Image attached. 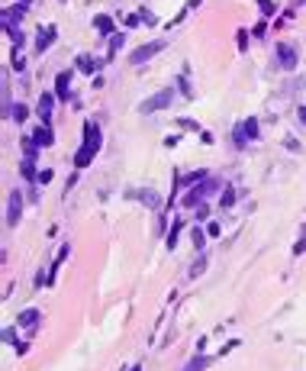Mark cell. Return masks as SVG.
Returning a JSON list of instances; mask_svg holds the SVG:
<instances>
[{
  "mask_svg": "<svg viewBox=\"0 0 306 371\" xmlns=\"http://www.w3.org/2000/svg\"><path fill=\"white\" fill-rule=\"evenodd\" d=\"M306 4V0H293V7H303Z\"/></svg>",
  "mask_w": 306,
  "mask_h": 371,
  "instance_id": "obj_47",
  "label": "cell"
},
{
  "mask_svg": "<svg viewBox=\"0 0 306 371\" xmlns=\"http://www.w3.org/2000/svg\"><path fill=\"white\" fill-rule=\"evenodd\" d=\"M23 219V191L13 188L7 194V226H16Z\"/></svg>",
  "mask_w": 306,
  "mask_h": 371,
  "instance_id": "obj_6",
  "label": "cell"
},
{
  "mask_svg": "<svg viewBox=\"0 0 306 371\" xmlns=\"http://www.w3.org/2000/svg\"><path fill=\"white\" fill-rule=\"evenodd\" d=\"M239 126H242V132H245V139H248V142H258V139H261V123H258V117H245Z\"/></svg>",
  "mask_w": 306,
  "mask_h": 371,
  "instance_id": "obj_15",
  "label": "cell"
},
{
  "mask_svg": "<svg viewBox=\"0 0 306 371\" xmlns=\"http://www.w3.org/2000/svg\"><path fill=\"white\" fill-rule=\"evenodd\" d=\"M251 36H255V39H265V36H268V23H265V20L255 23V26H251Z\"/></svg>",
  "mask_w": 306,
  "mask_h": 371,
  "instance_id": "obj_33",
  "label": "cell"
},
{
  "mask_svg": "<svg viewBox=\"0 0 306 371\" xmlns=\"http://www.w3.org/2000/svg\"><path fill=\"white\" fill-rule=\"evenodd\" d=\"M10 68H13L16 75H23V71H26V58H23V52H16V49L10 52Z\"/></svg>",
  "mask_w": 306,
  "mask_h": 371,
  "instance_id": "obj_28",
  "label": "cell"
},
{
  "mask_svg": "<svg viewBox=\"0 0 306 371\" xmlns=\"http://www.w3.org/2000/svg\"><path fill=\"white\" fill-rule=\"evenodd\" d=\"M55 100H58L55 94L42 91V94H39V103H36V110H32V113H36V117H39L42 123H46V126H52V113H55Z\"/></svg>",
  "mask_w": 306,
  "mask_h": 371,
  "instance_id": "obj_10",
  "label": "cell"
},
{
  "mask_svg": "<svg viewBox=\"0 0 306 371\" xmlns=\"http://www.w3.org/2000/svg\"><path fill=\"white\" fill-rule=\"evenodd\" d=\"M239 346H242V339H229V342H226V346L220 349V358H223V355H229V352H232V349H239Z\"/></svg>",
  "mask_w": 306,
  "mask_h": 371,
  "instance_id": "obj_37",
  "label": "cell"
},
{
  "mask_svg": "<svg viewBox=\"0 0 306 371\" xmlns=\"http://www.w3.org/2000/svg\"><path fill=\"white\" fill-rule=\"evenodd\" d=\"M29 136H32V142H36L39 149H49V145H55V129H52V126H46V123H39V126L32 129Z\"/></svg>",
  "mask_w": 306,
  "mask_h": 371,
  "instance_id": "obj_13",
  "label": "cell"
},
{
  "mask_svg": "<svg viewBox=\"0 0 306 371\" xmlns=\"http://www.w3.org/2000/svg\"><path fill=\"white\" fill-rule=\"evenodd\" d=\"M4 32H7V39L13 42V49H16V52H20V49L26 46V36H23V29H20V26H4Z\"/></svg>",
  "mask_w": 306,
  "mask_h": 371,
  "instance_id": "obj_21",
  "label": "cell"
},
{
  "mask_svg": "<svg viewBox=\"0 0 306 371\" xmlns=\"http://www.w3.org/2000/svg\"><path fill=\"white\" fill-rule=\"evenodd\" d=\"M122 42H126V32H116V36H110V46H107V61H113V58L119 55Z\"/></svg>",
  "mask_w": 306,
  "mask_h": 371,
  "instance_id": "obj_24",
  "label": "cell"
},
{
  "mask_svg": "<svg viewBox=\"0 0 306 371\" xmlns=\"http://www.w3.org/2000/svg\"><path fill=\"white\" fill-rule=\"evenodd\" d=\"M200 4H203V0H187V10H197Z\"/></svg>",
  "mask_w": 306,
  "mask_h": 371,
  "instance_id": "obj_45",
  "label": "cell"
},
{
  "mask_svg": "<svg viewBox=\"0 0 306 371\" xmlns=\"http://www.w3.org/2000/svg\"><path fill=\"white\" fill-rule=\"evenodd\" d=\"M220 188H226V184H220V181H213V178H206V181H200V184H194L187 194L181 197V204L187 207V210H197L200 204H206V197L209 194H216Z\"/></svg>",
  "mask_w": 306,
  "mask_h": 371,
  "instance_id": "obj_2",
  "label": "cell"
},
{
  "mask_svg": "<svg viewBox=\"0 0 306 371\" xmlns=\"http://www.w3.org/2000/svg\"><path fill=\"white\" fill-rule=\"evenodd\" d=\"M129 371H139V365H133V368H129Z\"/></svg>",
  "mask_w": 306,
  "mask_h": 371,
  "instance_id": "obj_49",
  "label": "cell"
},
{
  "mask_svg": "<svg viewBox=\"0 0 306 371\" xmlns=\"http://www.w3.org/2000/svg\"><path fill=\"white\" fill-rule=\"evenodd\" d=\"M103 149V136H100V126L94 120H84V136H81V149L74 152V168L84 171L87 165L97 158V152Z\"/></svg>",
  "mask_w": 306,
  "mask_h": 371,
  "instance_id": "obj_1",
  "label": "cell"
},
{
  "mask_svg": "<svg viewBox=\"0 0 306 371\" xmlns=\"http://www.w3.org/2000/svg\"><path fill=\"white\" fill-rule=\"evenodd\" d=\"M122 23H126V29H136L142 20H139V13H129V16H122Z\"/></svg>",
  "mask_w": 306,
  "mask_h": 371,
  "instance_id": "obj_38",
  "label": "cell"
},
{
  "mask_svg": "<svg viewBox=\"0 0 306 371\" xmlns=\"http://www.w3.org/2000/svg\"><path fill=\"white\" fill-rule=\"evenodd\" d=\"M258 10H261V20H271V16H277V4L274 0H255Z\"/></svg>",
  "mask_w": 306,
  "mask_h": 371,
  "instance_id": "obj_26",
  "label": "cell"
},
{
  "mask_svg": "<svg viewBox=\"0 0 306 371\" xmlns=\"http://www.w3.org/2000/svg\"><path fill=\"white\" fill-rule=\"evenodd\" d=\"M174 97H178V87L168 84V87H161V91H155L152 97H145L142 103H139V113H158V110H168L171 103H174Z\"/></svg>",
  "mask_w": 306,
  "mask_h": 371,
  "instance_id": "obj_3",
  "label": "cell"
},
{
  "mask_svg": "<svg viewBox=\"0 0 306 371\" xmlns=\"http://www.w3.org/2000/svg\"><path fill=\"white\" fill-rule=\"evenodd\" d=\"M181 229H184V219H174L171 229H168V236H164V245H168L171 252L178 249V236H181Z\"/></svg>",
  "mask_w": 306,
  "mask_h": 371,
  "instance_id": "obj_22",
  "label": "cell"
},
{
  "mask_svg": "<svg viewBox=\"0 0 306 371\" xmlns=\"http://www.w3.org/2000/svg\"><path fill=\"white\" fill-rule=\"evenodd\" d=\"M91 81H94V87H97V91H100V87H107V81H103V75H94Z\"/></svg>",
  "mask_w": 306,
  "mask_h": 371,
  "instance_id": "obj_44",
  "label": "cell"
},
{
  "mask_svg": "<svg viewBox=\"0 0 306 371\" xmlns=\"http://www.w3.org/2000/svg\"><path fill=\"white\" fill-rule=\"evenodd\" d=\"M300 236H303V239H306V223H303V226H300Z\"/></svg>",
  "mask_w": 306,
  "mask_h": 371,
  "instance_id": "obj_46",
  "label": "cell"
},
{
  "mask_svg": "<svg viewBox=\"0 0 306 371\" xmlns=\"http://www.w3.org/2000/svg\"><path fill=\"white\" fill-rule=\"evenodd\" d=\"M209 361H213L209 355H203V352H194V358H190L187 365H184V371H206V368H209Z\"/></svg>",
  "mask_w": 306,
  "mask_h": 371,
  "instance_id": "obj_18",
  "label": "cell"
},
{
  "mask_svg": "<svg viewBox=\"0 0 306 371\" xmlns=\"http://www.w3.org/2000/svg\"><path fill=\"white\" fill-rule=\"evenodd\" d=\"M103 65H107V58H94V55H77L74 58V68H77V71H84V75H100V68Z\"/></svg>",
  "mask_w": 306,
  "mask_h": 371,
  "instance_id": "obj_12",
  "label": "cell"
},
{
  "mask_svg": "<svg viewBox=\"0 0 306 371\" xmlns=\"http://www.w3.org/2000/svg\"><path fill=\"white\" fill-rule=\"evenodd\" d=\"M20 4H26V7H29V4H32V0H20Z\"/></svg>",
  "mask_w": 306,
  "mask_h": 371,
  "instance_id": "obj_48",
  "label": "cell"
},
{
  "mask_svg": "<svg viewBox=\"0 0 306 371\" xmlns=\"http://www.w3.org/2000/svg\"><path fill=\"white\" fill-rule=\"evenodd\" d=\"M126 197H129V200H139V204H145L148 210H158V207H161V194L152 191V188H129Z\"/></svg>",
  "mask_w": 306,
  "mask_h": 371,
  "instance_id": "obj_7",
  "label": "cell"
},
{
  "mask_svg": "<svg viewBox=\"0 0 306 371\" xmlns=\"http://www.w3.org/2000/svg\"><path fill=\"white\" fill-rule=\"evenodd\" d=\"M178 126H181V129H190V132H197V129H200V126H197V120H190V117H181V120H178Z\"/></svg>",
  "mask_w": 306,
  "mask_h": 371,
  "instance_id": "obj_35",
  "label": "cell"
},
{
  "mask_svg": "<svg viewBox=\"0 0 306 371\" xmlns=\"http://www.w3.org/2000/svg\"><path fill=\"white\" fill-rule=\"evenodd\" d=\"M232 142H235V149H245V142H248V139H245V132H242V126H235V132H232Z\"/></svg>",
  "mask_w": 306,
  "mask_h": 371,
  "instance_id": "obj_36",
  "label": "cell"
},
{
  "mask_svg": "<svg viewBox=\"0 0 306 371\" xmlns=\"http://www.w3.org/2000/svg\"><path fill=\"white\" fill-rule=\"evenodd\" d=\"M139 20H142L145 26H158V16H155L152 10H145V7H139Z\"/></svg>",
  "mask_w": 306,
  "mask_h": 371,
  "instance_id": "obj_31",
  "label": "cell"
},
{
  "mask_svg": "<svg viewBox=\"0 0 306 371\" xmlns=\"http://www.w3.org/2000/svg\"><path fill=\"white\" fill-rule=\"evenodd\" d=\"M220 233H223V226H220V223H206V236H209V239H216Z\"/></svg>",
  "mask_w": 306,
  "mask_h": 371,
  "instance_id": "obj_40",
  "label": "cell"
},
{
  "mask_svg": "<svg viewBox=\"0 0 306 371\" xmlns=\"http://www.w3.org/2000/svg\"><path fill=\"white\" fill-rule=\"evenodd\" d=\"M284 149H287V152H296V155H300V152H303V145H300V139H293V136H287V139H284Z\"/></svg>",
  "mask_w": 306,
  "mask_h": 371,
  "instance_id": "obj_32",
  "label": "cell"
},
{
  "mask_svg": "<svg viewBox=\"0 0 306 371\" xmlns=\"http://www.w3.org/2000/svg\"><path fill=\"white\" fill-rule=\"evenodd\" d=\"M274 55H277V65H281L284 71H293V68L300 65V52H296V46H290V42H277Z\"/></svg>",
  "mask_w": 306,
  "mask_h": 371,
  "instance_id": "obj_5",
  "label": "cell"
},
{
  "mask_svg": "<svg viewBox=\"0 0 306 371\" xmlns=\"http://www.w3.org/2000/svg\"><path fill=\"white\" fill-rule=\"evenodd\" d=\"M94 29H97L103 39H110V36H116V20H113L110 13H97L94 16Z\"/></svg>",
  "mask_w": 306,
  "mask_h": 371,
  "instance_id": "obj_14",
  "label": "cell"
},
{
  "mask_svg": "<svg viewBox=\"0 0 306 371\" xmlns=\"http://www.w3.org/2000/svg\"><path fill=\"white\" fill-rule=\"evenodd\" d=\"M194 216H197V223H203V219H209V207H206V204H200Z\"/></svg>",
  "mask_w": 306,
  "mask_h": 371,
  "instance_id": "obj_39",
  "label": "cell"
},
{
  "mask_svg": "<svg viewBox=\"0 0 306 371\" xmlns=\"http://www.w3.org/2000/svg\"><path fill=\"white\" fill-rule=\"evenodd\" d=\"M174 84H178V91L187 97V100H194V87H190V81H187V71H184L181 78H174Z\"/></svg>",
  "mask_w": 306,
  "mask_h": 371,
  "instance_id": "obj_27",
  "label": "cell"
},
{
  "mask_svg": "<svg viewBox=\"0 0 306 371\" xmlns=\"http://www.w3.org/2000/svg\"><path fill=\"white\" fill-rule=\"evenodd\" d=\"M39 323H42V313L36 310V307H26V310L16 316V326H23L29 336H36V329H39Z\"/></svg>",
  "mask_w": 306,
  "mask_h": 371,
  "instance_id": "obj_11",
  "label": "cell"
},
{
  "mask_svg": "<svg viewBox=\"0 0 306 371\" xmlns=\"http://www.w3.org/2000/svg\"><path fill=\"white\" fill-rule=\"evenodd\" d=\"M296 120H300V126L306 129V107H296Z\"/></svg>",
  "mask_w": 306,
  "mask_h": 371,
  "instance_id": "obj_43",
  "label": "cell"
},
{
  "mask_svg": "<svg viewBox=\"0 0 306 371\" xmlns=\"http://www.w3.org/2000/svg\"><path fill=\"white\" fill-rule=\"evenodd\" d=\"M58 4H68V0H58Z\"/></svg>",
  "mask_w": 306,
  "mask_h": 371,
  "instance_id": "obj_50",
  "label": "cell"
},
{
  "mask_svg": "<svg viewBox=\"0 0 306 371\" xmlns=\"http://www.w3.org/2000/svg\"><path fill=\"white\" fill-rule=\"evenodd\" d=\"M235 200H239V191H235L232 184H226V188L220 191V207L229 210V207H235Z\"/></svg>",
  "mask_w": 306,
  "mask_h": 371,
  "instance_id": "obj_19",
  "label": "cell"
},
{
  "mask_svg": "<svg viewBox=\"0 0 306 371\" xmlns=\"http://www.w3.org/2000/svg\"><path fill=\"white\" fill-rule=\"evenodd\" d=\"M306 252V239H303V236H300V239H296L293 242V255H303Z\"/></svg>",
  "mask_w": 306,
  "mask_h": 371,
  "instance_id": "obj_41",
  "label": "cell"
},
{
  "mask_svg": "<svg viewBox=\"0 0 306 371\" xmlns=\"http://www.w3.org/2000/svg\"><path fill=\"white\" fill-rule=\"evenodd\" d=\"M20 178H23V181H29V184H36V178H39L36 158H23V162H20Z\"/></svg>",
  "mask_w": 306,
  "mask_h": 371,
  "instance_id": "obj_16",
  "label": "cell"
},
{
  "mask_svg": "<svg viewBox=\"0 0 306 371\" xmlns=\"http://www.w3.org/2000/svg\"><path fill=\"white\" fill-rule=\"evenodd\" d=\"M55 39H58V26L55 23H46V26H39V36H36V52L39 55H46V52L55 46Z\"/></svg>",
  "mask_w": 306,
  "mask_h": 371,
  "instance_id": "obj_9",
  "label": "cell"
},
{
  "mask_svg": "<svg viewBox=\"0 0 306 371\" xmlns=\"http://www.w3.org/2000/svg\"><path fill=\"white\" fill-rule=\"evenodd\" d=\"M168 49V39H152V42H145V46H139L133 49V55H129V65H145L152 55H158V52Z\"/></svg>",
  "mask_w": 306,
  "mask_h": 371,
  "instance_id": "obj_4",
  "label": "cell"
},
{
  "mask_svg": "<svg viewBox=\"0 0 306 371\" xmlns=\"http://www.w3.org/2000/svg\"><path fill=\"white\" fill-rule=\"evenodd\" d=\"M23 16H26V4H20V7H7V10H4V26H20Z\"/></svg>",
  "mask_w": 306,
  "mask_h": 371,
  "instance_id": "obj_17",
  "label": "cell"
},
{
  "mask_svg": "<svg viewBox=\"0 0 306 371\" xmlns=\"http://www.w3.org/2000/svg\"><path fill=\"white\" fill-rule=\"evenodd\" d=\"M206 239H209L206 229H200L197 223L190 226V242H194V249H197V252H203V249H206Z\"/></svg>",
  "mask_w": 306,
  "mask_h": 371,
  "instance_id": "obj_20",
  "label": "cell"
},
{
  "mask_svg": "<svg viewBox=\"0 0 306 371\" xmlns=\"http://www.w3.org/2000/svg\"><path fill=\"white\" fill-rule=\"evenodd\" d=\"M206 265H209V258H206V252H197V258H194V265L187 268V275L190 278H200L206 271Z\"/></svg>",
  "mask_w": 306,
  "mask_h": 371,
  "instance_id": "obj_23",
  "label": "cell"
},
{
  "mask_svg": "<svg viewBox=\"0 0 306 371\" xmlns=\"http://www.w3.org/2000/svg\"><path fill=\"white\" fill-rule=\"evenodd\" d=\"M235 46H239L242 55L248 52V29H235Z\"/></svg>",
  "mask_w": 306,
  "mask_h": 371,
  "instance_id": "obj_30",
  "label": "cell"
},
{
  "mask_svg": "<svg viewBox=\"0 0 306 371\" xmlns=\"http://www.w3.org/2000/svg\"><path fill=\"white\" fill-rule=\"evenodd\" d=\"M74 71H77V68H65V71L55 75V97H58L61 103L71 100V81H74Z\"/></svg>",
  "mask_w": 306,
  "mask_h": 371,
  "instance_id": "obj_8",
  "label": "cell"
},
{
  "mask_svg": "<svg viewBox=\"0 0 306 371\" xmlns=\"http://www.w3.org/2000/svg\"><path fill=\"white\" fill-rule=\"evenodd\" d=\"M200 142H203V145H213V132H206V129H200Z\"/></svg>",
  "mask_w": 306,
  "mask_h": 371,
  "instance_id": "obj_42",
  "label": "cell"
},
{
  "mask_svg": "<svg viewBox=\"0 0 306 371\" xmlns=\"http://www.w3.org/2000/svg\"><path fill=\"white\" fill-rule=\"evenodd\" d=\"M4 342H7V346H13V349H20V346H23V342H20V336H16V329H13V326H7V329H4Z\"/></svg>",
  "mask_w": 306,
  "mask_h": 371,
  "instance_id": "obj_29",
  "label": "cell"
},
{
  "mask_svg": "<svg viewBox=\"0 0 306 371\" xmlns=\"http://www.w3.org/2000/svg\"><path fill=\"white\" fill-rule=\"evenodd\" d=\"M49 181H52V168H42V171H39V178H36V188H46Z\"/></svg>",
  "mask_w": 306,
  "mask_h": 371,
  "instance_id": "obj_34",
  "label": "cell"
},
{
  "mask_svg": "<svg viewBox=\"0 0 306 371\" xmlns=\"http://www.w3.org/2000/svg\"><path fill=\"white\" fill-rule=\"evenodd\" d=\"M26 117H29V107L16 100V103H13V110H10V120H16V126H23V123H26Z\"/></svg>",
  "mask_w": 306,
  "mask_h": 371,
  "instance_id": "obj_25",
  "label": "cell"
}]
</instances>
